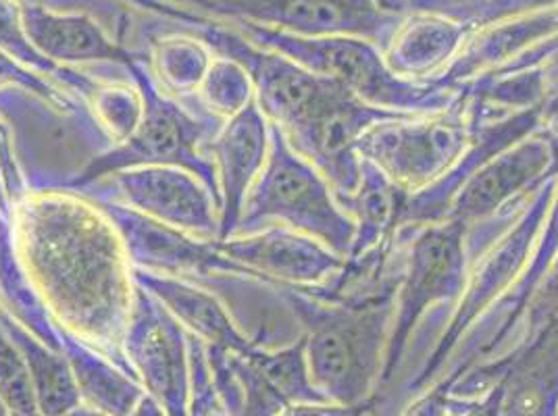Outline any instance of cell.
I'll use <instances>...</instances> for the list:
<instances>
[{
	"mask_svg": "<svg viewBox=\"0 0 558 416\" xmlns=\"http://www.w3.org/2000/svg\"><path fill=\"white\" fill-rule=\"evenodd\" d=\"M11 221L25 271L54 317L136 377L123 352L134 267L105 212L73 192H29Z\"/></svg>",
	"mask_w": 558,
	"mask_h": 416,
	"instance_id": "1",
	"label": "cell"
},
{
	"mask_svg": "<svg viewBox=\"0 0 558 416\" xmlns=\"http://www.w3.org/2000/svg\"><path fill=\"white\" fill-rule=\"evenodd\" d=\"M278 285L303 327L304 352L315 388L340 406H359L379 388L392 331L395 296L331 302L303 287Z\"/></svg>",
	"mask_w": 558,
	"mask_h": 416,
	"instance_id": "2",
	"label": "cell"
},
{
	"mask_svg": "<svg viewBox=\"0 0 558 416\" xmlns=\"http://www.w3.org/2000/svg\"><path fill=\"white\" fill-rule=\"evenodd\" d=\"M128 73L142 100L136 127L128 138L100 152L61 192H80L125 169L182 167L209 187L221 207L209 144L221 130L223 119L207 111L196 94L178 98L167 93L153 71L150 52L134 59L128 65Z\"/></svg>",
	"mask_w": 558,
	"mask_h": 416,
	"instance_id": "3",
	"label": "cell"
},
{
	"mask_svg": "<svg viewBox=\"0 0 558 416\" xmlns=\"http://www.w3.org/2000/svg\"><path fill=\"white\" fill-rule=\"evenodd\" d=\"M232 25V24H230ZM244 38L269 48L306 71L331 79L367 105L396 113L432 115L459 105L463 86L444 79H409L390 70L384 50L356 36L306 38L253 24L233 25Z\"/></svg>",
	"mask_w": 558,
	"mask_h": 416,
	"instance_id": "4",
	"label": "cell"
},
{
	"mask_svg": "<svg viewBox=\"0 0 558 416\" xmlns=\"http://www.w3.org/2000/svg\"><path fill=\"white\" fill-rule=\"evenodd\" d=\"M274 225L304 233L347 260L356 232L326 175L304 159L276 123H271L267 162L244 200L233 235Z\"/></svg>",
	"mask_w": 558,
	"mask_h": 416,
	"instance_id": "5",
	"label": "cell"
},
{
	"mask_svg": "<svg viewBox=\"0 0 558 416\" xmlns=\"http://www.w3.org/2000/svg\"><path fill=\"white\" fill-rule=\"evenodd\" d=\"M0 306L70 363L84 404L113 416H128L142 397V386L98 347L61 323L25 271L13 221L0 212Z\"/></svg>",
	"mask_w": 558,
	"mask_h": 416,
	"instance_id": "6",
	"label": "cell"
},
{
	"mask_svg": "<svg viewBox=\"0 0 558 416\" xmlns=\"http://www.w3.org/2000/svg\"><path fill=\"white\" fill-rule=\"evenodd\" d=\"M396 242L404 255L379 388L395 383L415 331L432 310L457 306L469 278L465 225L459 221L400 228L396 232Z\"/></svg>",
	"mask_w": 558,
	"mask_h": 416,
	"instance_id": "7",
	"label": "cell"
},
{
	"mask_svg": "<svg viewBox=\"0 0 558 416\" xmlns=\"http://www.w3.org/2000/svg\"><path fill=\"white\" fill-rule=\"evenodd\" d=\"M221 24H253L306 38L356 36L386 50L411 13L404 0H159Z\"/></svg>",
	"mask_w": 558,
	"mask_h": 416,
	"instance_id": "8",
	"label": "cell"
},
{
	"mask_svg": "<svg viewBox=\"0 0 558 416\" xmlns=\"http://www.w3.org/2000/svg\"><path fill=\"white\" fill-rule=\"evenodd\" d=\"M480 127L471 102L463 98L440 113L384 121L361 138L356 150L392 184L415 194L436 184L463 159Z\"/></svg>",
	"mask_w": 558,
	"mask_h": 416,
	"instance_id": "9",
	"label": "cell"
},
{
	"mask_svg": "<svg viewBox=\"0 0 558 416\" xmlns=\"http://www.w3.org/2000/svg\"><path fill=\"white\" fill-rule=\"evenodd\" d=\"M205 350L213 388L228 416H279L292 404L329 402L311 379L304 338L278 350Z\"/></svg>",
	"mask_w": 558,
	"mask_h": 416,
	"instance_id": "10",
	"label": "cell"
},
{
	"mask_svg": "<svg viewBox=\"0 0 558 416\" xmlns=\"http://www.w3.org/2000/svg\"><path fill=\"white\" fill-rule=\"evenodd\" d=\"M73 194L90 200H116L201 240H217L219 235V200L182 167L125 169Z\"/></svg>",
	"mask_w": 558,
	"mask_h": 416,
	"instance_id": "11",
	"label": "cell"
},
{
	"mask_svg": "<svg viewBox=\"0 0 558 416\" xmlns=\"http://www.w3.org/2000/svg\"><path fill=\"white\" fill-rule=\"evenodd\" d=\"M123 352L165 416H190L192 369L187 331L161 302L136 285L132 313L123 338Z\"/></svg>",
	"mask_w": 558,
	"mask_h": 416,
	"instance_id": "12",
	"label": "cell"
},
{
	"mask_svg": "<svg viewBox=\"0 0 558 416\" xmlns=\"http://www.w3.org/2000/svg\"><path fill=\"white\" fill-rule=\"evenodd\" d=\"M558 52V4L473 27L465 47L440 79L461 86L480 75L539 70Z\"/></svg>",
	"mask_w": 558,
	"mask_h": 416,
	"instance_id": "13",
	"label": "cell"
},
{
	"mask_svg": "<svg viewBox=\"0 0 558 416\" xmlns=\"http://www.w3.org/2000/svg\"><path fill=\"white\" fill-rule=\"evenodd\" d=\"M90 200V198H88ZM119 233L134 269L198 281L213 273L256 278L232 258L221 255L213 240H201L153 221L116 200H93ZM260 279V278H258Z\"/></svg>",
	"mask_w": 558,
	"mask_h": 416,
	"instance_id": "14",
	"label": "cell"
},
{
	"mask_svg": "<svg viewBox=\"0 0 558 416\" xmlns=\"http://www.w3.org/2000/svg\"><path fill=\"white\" fill-rule=\"evenodd\" d=\"M553 175H558V144L534 132L494 155L461 185L446 221L473 225L530 196Z\"/></svg>",
	"mask_w": 558,
	"mask_h": 416,
	"instance_id": "15",
	"label": "cell"
},
{
	"mask_svg": "<svg viewBox=\"0 0 558 416\" xmlns=\"http://www.w3.org/2000/svg\"><path fill=\"white\" fill-rule=\"evenodd\" d=\"M213 242L221 255L256 278L304 290L326 285L347 265V258L331 253L322 242L279 225Z\"/></svg>",
	"mask_w": 558,
	"mask_h": 416,
	"instance_id": "16",
	"label": "cell"
},
{
	"mask_svg": "<svg viewBox=\"0 0 558 416\" xmlns=\"http://www.w3.org/2000/svg\"><path fill=\"white\" fill-rule=\"evenodd\" d=\"M271 142V121L253 98L242 111L223 121L217 136L210 139L209 155L219 182V235L228 240L238 230L244 200L260 175Z\"/></svg>",
	"mask_w": 558,
	"mask_h": 416,
	"instance_id": "17",
	"label": "cell"
},
{
	"mask_svg": "<svg viewBox=\"0 0 558 416\" xmlns=\"http://www.w3.org/2000/svg\"><path fill=\"white\" fill-rule=\"evenodd\" d=\"M22 24L29 42L50 61L102 73L128 71V65L150 50L121 47L107 27L86 13L54 11L40 4H20ZM90 71V70H86Z\"/></svg>",
	"mask_w": 558,
	"mask_h": 416,
	"instance_id": "18",
	"label": "cell"
},
{
	"mask_svg": "<svg viewBox=\"0 0 558 416\" xmlns=\"http://www.w3.org/2000/svg\"><path fill=\"white\" fill-rule=\"evenodd\" d=\"M134 283L148 292L165 310L205 346L248 352L253 342L235 323L230 308L213 290L187 279L134 269Z\"/></svg>",
	"mask_w": 558,
	"mask_h": 416,
	"instance_id": "19",
	"label": "cell"
},
{
	"mask_svg": "<svg viewBox=\"0 0 558 416\" xmlns=\"http://www.w3.org/2000/svg\"><path fill=\"white\" fill-rule=\"evenodd\" d=\"M475 25L436 11H411L396 29L384 57L409 79H438L461 54Z\"/></svg>",
	"mask_w": 558,
	"mask_h": 416,
	"instance_id": "20",
	"label": "cell"
},
{
	"mask_svg": "<svg viewBox=\"0 0 558 416\" xmlns=\"http://www.w3.org/2000/svg\"><path fill=\"white\" fill-rule=\"evenodd\" d=\"M407 196L373 162L363 159L359 187L342 203L356 225L349 260L395 242Z\"/></svg>",
	"mask_w": 558,
	"mask_h": 416,
	"instance_id": "21",
	"label": "cell"
},
{
	"mask_svg": "<svg viewBox=\"0 0 558 416\" xmlns=\"http://www.w3.org/2000/svg\"><path fill=\"white\" fill-rule=\"evenodd\" d=\"M0 325L17 346L36 393L40 415L63 416L82 402L73 370L63 354L36 338L0 306Z\"/></svg>",
	"mask_w": 558,
	"mask_h": 416,
	"instance_id": "22",
	"label": "cell"
},
{
	"mask_svg": "<svg viewBox=\"0 0 558 416\" xmlns=\"http://www.w3.org/2000/svg\"><path fill=\"white\" fill-rule=\"evenodd\" d=\"M0 50L48 82L82 96L90 105L105 86L100 79H94L93 71L59 65L34 47L22 24V7L15 0H0Z\"/></svg>",
	"mask_w": 558,
	"mask_h": 416,
	"instance_id": "23",
	"label": "cell"
},
{
	"mask_svg": "<svg viewBox=\"0 0 558 416\" xmlns=\"http://www.w3.org/2000/svg\"><path fill=\"white\" fill-rule=\"evenodd\" d=\"M213 57L209 48L186 34H165L150 45V65L157 79L167 93L178 98L196 94Z\"/></svg>",
	"mask_w": 558,
	"mask_h": 416,
	"instance_id": "24",
	"label": "cell"
},
{
	"mask_svg": "<svg viewBox=\"0 0 558 416\" xmlns=\"http://www.w3.org/2000/svg\"><path fill=\"white\" fill-rule=\"evenodd\" d=\"M196 98L213 115L226 121L255 98V88L246 71L238 63L223 57H213L209 71L196 90Z\"/></svg>",
	"mask_w": 558,
	"mask_h": 416,
	"instance_id": "25",
	"label": "cell"
},
{
	"mask_svg": "<svg viewBox=\"0 0 558 416\" xmlns=\"http://www.w3.org/2000/svg\"><path fill=\"white\" fill-rule=\"evenodd\" d=\"M2 88H24V90L40 96L43 100H47L63 113H70V115L80 117V119H96L98 121L93 105L86 102L82 96L48 82L43 75L27 70L22 63H17L15 59H11L9 54H4L0 50V90Z\"/></svg>",
	"mask_w": 558,
	"mask_h": 416,
	"instance_id": "26",
	"label": "cell"
},
{
	"mask_svg": "<svg viewBox=\"0 0 558 416\" xmlns=\"http://www.w3.org/2000/svg\"><path fill=\"white\" fill-rule=\"evenodd\" d=\"M20 4H40L54 11L86 13L96 22L107 27V32L116 38L121 47H125L128 38H134L138 32L144 34V25L136 22V9L125 4L123 0H15Z\"/></svg>",
	"mask_w": 558,
	"mask_h": 416,
	"instance_id": "27",
	"label": "cell"
},
{
	"mask_svg": "<svg viewBox=\"0 0 558 416\" xmlns=\"http://www.w3.org/2000/svg\"><path fill=\"white\" fill-rule=\"evenodd\" d=\"M93 109L100 125L116 144L128 138L136 127L142 113V100L132 82H125V84L107 82L100 88V93L96 94Z\"/></svg>",
	"mask_w": 558,
	"mask_h": 416,
	"instance_id": "28",
	"label": "cell"
},
{
	"mask_svg": "<svg viewBox=\"0 0 558 416\" xmlns=\"http://www.w3.org/2000/svg\"><path fill=\"white\" fill-rule=\"evenodd\" d=\"M0 397L9 404L13 413L36 415V393L25 369L24 358L17 346L11 342L7 331L0 325Z\"/></svg>",
	"mask_w": 558,
	"mask_h": 416,
	"instance_id": "29",
	"label": "cell"
},
{
	"mask_svg": "<svg viewBox=\"0 0 558 416\" xmlns=\"http://www.w3.org/2000/svg\"><path fill=\"white\" fill-rule=\"evenodd\" d=\"M187 346H190V369H192L190 416H228L213 388L205 344L187 333Z\"/></svg>",
	"mask_w": 558,
	"mask_h": 416,
	"instance_id": "30",
	"label": "cell"
},
{
	"mask_svg": "<svg viewBox=\"0 0 558 416\" xmlns=\"http://www.w3.org/2000/svg\"><path fill=\"white\" fill-rule=\"evenodd\" d=\"M413 400L407 383L400 381L398 386L390 383L384 388H377L372 397H367L363 404L354 406L350 416H402L404 406Z\"/></svg>",
	"mask_w": 558,
	"mask_h": 416,
	"instance_id": "31",
	"label": "cell"
},
{
	"mask_svg": "<svg viewBox=\"0 0 558 416\" xmlns=\"http://www.w3.org/2000/svg\"><path fill=\"white\" fill-rule=\"evenodd\" d=\"M452 379L444 377L438 383L432 386V390H423L417 393L407 406L402 416H452L454 411V397L450 395Z\"/></svg>",
	"mask_w": 558,
	"mask_h": 416,
	"instance_id": "32",
	"label": "cell"
},
{
	"mask_svg": "<svg viewBox=\"0 0 558 416\" xmlns=\"http://www.w3.org/2000/svg\"><path fill=\"white\" fill-rule=\"evenodd\" d=\"M0 171H2V178H4V184H7L13 205L20 203L27 192H25L24 180H22V173L17 169L15 155H13L9 130L2 123V119H0Z\"/></svg>",
	"mask_w": 558,
	"mask_h": 416,
	"instance_id": "33",
	"label": "cell"
},
{
	"mask_svg": "<svg viewBox=\"0 0 558 416\" xmlns=\"http://www.w3.org/2000/svg\"><path fill=\"white\" fill-rule=\"evenodd\" d=\"M505 397H507V381L494 388L480 400H457L454 397V411L452 416H502L505 411Z\"/></svg>",
	"mask_w": 558,
	"mask_h": 416,
	"instance_id": "34",
	"label": "cell"
},
{
	"mask_svg": "<svg viewBox=\"0 0 558 416\" xmlns=\"http://www.w3.org/2000/svg\"><path fill=\"white\" fill-rule=\"evenodd\" d=\"M352 408L333 402H303L288 406L279 416H350Z\"/></svg>",
	"mask_w": 558,
	"mask_h": 416,
	"instance_id": "35",
	"label": "cell"
},
{
	"mask_svg": "<svg viewBox=\"0 0 558 416\" xmlns=\"http://www.w3.org/2000/svg\"><path fill=\"white\" fill-rule=\"evenodd\" d=\"M128 416H165L163 408L148 395L144 393L138 400V404L132 408Z\"/></svg>",
	"mask_w": 558,
	"mask_h": 416,
	"instance_id": "36",
	"label": "cell"
},
{
	"mask_svg": "<svg viewBox=\"0 0 558 416\" xmlns=\"http://www.w3.org/2000/svg\"><path fill=\"white\" fill-rule=\"evenodd\" d=\"M0 212L4 215V217H13V200H11V196H9V189H7V184H4V178H2V171H0Z\"/></svg>",
	"mask_w": 558,
	"mask_h": 416,
	"instance_id": "37",
	"label": "cell"
},
{
	"mask_svg": "<svg viewBox=\"0 0 558 416\" xmlns=\"http://www.w3.org/2000/svg\"><path fill=\"white\" fill-rule=\"evenodd\" d=\"M63 416H113L109 415V413H105V411H100V408H94L90 404H84V402H80L77 406H73L71 411H68Z\"/></svg>",
	"mask_w": 558,
	"mask_h": 416,
	"instance_id": "38",
	"label": "cell"
},
{
	"mask_svg": "<svg viewBox=\"0 0 558 416\" xmlns=\"http://www.w3.org/2000/svg\"><path fill=\"white\" fill-rule=\"evenodd\" d=\"M0 416H13V411L9 408V404L0 397Z\"/></svg>",
	"mask_w": 558,
	"mask_h": 416,
	"instance_id": "39",
	"label": "cell"
},
{
	"mask_svg": "<svg viewBox=\"0 0 558 416\" xmlns=\"http://www.w3.org/2000/svg\"><path fill=\"white\" fill-rule=\"evenodd\" d=\"M13 416H45V415H40V413H36V415H24V413H13Z\"/></svg>",
	"mask_w": 558,
	"mask_h": 416,
	"instance_id": "40",
	"label": "cell"
},
{
	"mask_svg": "<svg viewBox=\"0 0 558 416\" xmlns=\"http://www.w3.org/2000/svg\"><path fill=\"white\" fill-rule=\"evenodd\" d=\"M557 416H558V408H557Z\"/></svg>",
	"mask_w": 558,
	"mask_h": 416,
	"instance_id": "41",
	"label": "cell"
}]
</instances>
